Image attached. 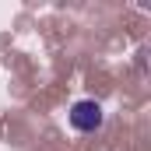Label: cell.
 Masks as SVG:
<instances>
[{"mask_svg":"<svg viewBox=\"0 0 151 151\" xmlns=\"http://www.w3.org/2000/svg\"><path fill=\"white\" fill-rule=\"evenodd\" d=\"M67 123L74 127L77 134H95V130H102V123H106V109H102L95 99H77L74 106L67 109Z\"/></svg>","mask_w":151,"mask_h":151,"instance_id":"obj_1","label":"cell"}]
</instances>
